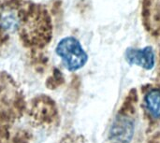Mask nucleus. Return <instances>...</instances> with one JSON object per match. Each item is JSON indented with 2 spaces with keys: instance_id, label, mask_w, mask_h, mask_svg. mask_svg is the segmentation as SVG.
I'll return each mask as SVG.
<instances>
[{
  "instance_id": "obj_1",
  "label": "nucleus",
  "mask_w": 160,
  "mask_h": 143,
  "mask_svg": "<svg viewBox=\"0 0 160 143\" xmlns=\"http://www.w3.org/2000/svg\"><path fill=\"white\" fill-rule=\"evenodd\" d=\"M55 51L69 71H77L87 63L88 55L76 37H67L62 38L58 42Z\"/></svg>"
},
{
  "instance_id": "obj_2",
  "label": "nucleus",
  "mask_w": 160,
  "mask_h": 143,
  "mask_svg": "<svg viewBox=\"0 0 160 143\" xmlns=\"http://www.w3.org/2000/svg\"><path fill=\"white\" fill-rule=\"evenodd\" d=\"M125 59L129 65H135L146 70L154 68L156 64L155 52L151 46L142 49L128 48L125 52Z\"/></svg>"
},
{
  "instance_id": "obj_3",
  "label": "nucleus",
  "mask_w": 160,
  "mask_h": 143,
  "mask_svg": "<svg viewBox=\"0 0 160 143\" xmlns=\"http://www.w3.org/2000/svg\"><path fill=\"white\" fill-rule=\"evenodd\" d=\"M143 20L150 27L160 23V0H143Z\"/></svg>"
},
{
  "instance_id": "obj_4",
  "label": "nucleus",
  "mask_w": 160,
  "mask_h": 143,
  "mask_svg": "<svg viewBox=\"0 0 160 143\" xmlns=\"http://www.w3.org/2000/svg\"><path fill=\"white\" fill-rule=\"evenodd\" d=\"M144 105L153 118H160V88L151 89L145 95Z\"/></svg>"
},
{
  "instance_id": "obj_5",
  "label": "nucleus",
  "mask_w": 160,
  "mask_h": 143,
  "mask_svg": "<svg viewBox=\"0 0 160 143\" xmlns=\"http://www.w3.org/2000/svg\"><path fill=\"white\" fill-rule=\"evenodd\" d=\"M133 126L130 121L127 119H120L115 121L113 125L112 135L114 137L115 140H118L122 142L124 141H128L133 132Z\"/></svg>"
}]
</instances>
